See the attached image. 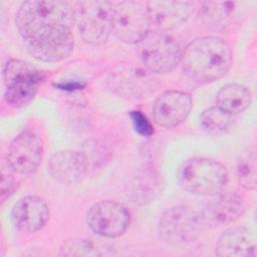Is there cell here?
Wrapping results in <instances>:
<instances>
[{
  "label": "cell",
  "instance_id": "28",
  "mask_svg": "<svg viewBox=\"0 0 257 257\" xmlns=\"http://www.w3.org/2000/svg\"><path fill=\"white\" fill-rule=\"evenodd\" d=\"M55 87H58L59 89L62 90H78L81 89L84 86V83H81L79 81L76 80H68V81H64V82H58L54 84Z\"/></svg>",
  "mask_w": 257,
  "mask_h": 257
},
{
  "label": "cell",
  "instance_id": "1",
  "mask_svg": "<svg viewBox=\"0 0 257 257\" xmlns=\"http://www.w3.org/2000/svg\"><path fill=\"white\" fill-rule=\"evenodd\" d=\"M233 61L230 45L217 36H203L191 41L182 54L186 75L198 83H211L227 74Z\"/></svg>",
  "mask_w": 257,
  "mask_h": 257
},
{
  "label": "cell",
  "instance_id": "18",
  "mask_svg": "<svg viewBox=\"0 0 257 257\" xmlns=\"http://www.w3.org/2000/svg\"><path fill=\"white\" fill-rule=\"evenodd\" d=\"M164 181L160 173L150 167L140 170L127 183L125 194L132 203L144 206L162 193Z\"/></svg>",
  "mask_w": 257,
  "mask_h": 257
},
{
  "label": "cell",
  "instance_id": "7",
  "mask_svg": "<svg viewBox=\"0 0 257 257\" xmlns=\"http://www.w3.org/2000/svg\"><path fill=\"white\" fill-rule=\"evenodd\" d=\"M75 23L84 42L90 45L104 43L112 32V2H78L75 8Z\"/></svg>",
  "mask_w": 257,
  "mask_h": 257
},
{
  "label": "cell",
  "instance_id": "2",
  "mask_svg": "<svg viewBox=\"0 0 257 257\" xmlns=\"http://www.w3.org/2000/svg\"><path fill=\"white\" fill-rule=\"evenodd\" d=\"M16 27L24 41L72 28L75 8L67 1H25L16 14Z\"/></svg>",
  "mask_w": 257,
  "mask_h": 257
},
{
  "label": "cell",
  "instance_id": "27",
  "mask_svg": "<svg viewBox=\"0 0 257 257\" xmlns=\"http://www.w3.org/2000/svg\"><path fill=\"white\" fill-rule=\"evenodd\" d=\"M16 180L12 173L8 170L5 171V169H2L1 173V201L2 203L5 202L6 199H8L16 190Z\"/></svg>",
  "mask_w": 257,
  "mask_h": 257
},
{
  "label": "cell",
  "instance_id": "3",
  "mask_svg": "<svg viewBox=\"0 0 257 257\" xmlns=\"http://www.w3.org/2000/svg\"><path fill=\"white\" fill-rule=\"evenodd\" d=\"M180 186L195 195L215 196L224 191L228 172L223 164L208 158H193L186 161L178 173Z\"/></svg>",
  "mask_w": 257,
  "mask_h": 257
},
{
  "label": "cell",
  "instance_id": "26",
  "mask_svg": "<svg viewBox=\"0 0 257 257\" xmlns=\"http://www.w3.org/2000/svg\"><path fill=\"white\" fill-rule=\"evenodd\" d=\"M130 117L132 119V123H133L135 131L139 135H141L143 137H150L153 135V133H154L153 124L149 120L147 115L144 114L142 111L132 110L130 112Z\"/></svg>",
  "mask_w": 257,
  "mask_h": 257
},
{
  "label": "cell",
  "instance_id": "11",
  "mask_svg": "<svg viewBox=\"0 0 257 257\" xmlns=\"http://www.w3.org/2000/svg\"><path fill=\"white\" fill-rule=\"evenodd\" d=\"M42 155L43 146L40 137L30 130H25L10 143L7 165L17 174L30 175L39 167Z\"/></svg>",
  "mask_w": 257,
  "mask_h": 257
},
{
  "label": "cell",
  "instance_id": "5",
  "mask_svg": "<svg viewBox=\"0 0 257 257\" xmlns=\"http://www.w3.org/2000/svg\"><path fill=\"white\" fill-rule=\"evenodd\" d=\"M202 215L186 205L167 209L159 220L160 238L168 245L180 247L194 242L202 230Z\"/></svg>",
  "mask_w": 257,
  "mask_h": 257
},
{
  "label": "cell",
  "instance_id": "8",
  "mask_svg": "<svg viewBox=\"0 0 257 257\" xmlns=\"http://www.w3.org/2000/svg\"><path fill=\"white\" fill-rule=\"evenodd\" d=\"M147 5L139 1L112 3V32L125 43H140L151 31Z\"/></svg>",
  "mask_w": 257,
  "mask_h": 257
},
{
  "label": "cell",
  "instance_id": "6",
  "mask_svg": "<svg viewBox=\"0 0 257 257\" xmlns=\"http://www.w3.org/2000/svg\"><path fill=\"white\" fill-rule=\"evenodd\" d=\"M144 67L151 73H168L181 62L183 50L179 42L166 31L154 30L139 43Z\"/></svg>",
  "mask_w": 257,
  "mask_h": 257
},
{
  "label": "cell",
  "instance_id": "24",
  "mask_svg": "<svg viewBox=\"0 0 257 257\" xmlns=\"http://www.w3.org/2000/svg\"><path fill=\"white\" fill-rule=\"evenodd\" d=\"M234 3L232 2H205L202 4L199 15L210 23H219L225 20L233 11Z\"/></svg>",
  "mask_w": 257,
  "mask_h": 257
},
{
  "label": "cell",
  "instance_id": "17",
  "mask_svg": "<svg viewBox=\"0 0 257 257\" xmlns=\"http://www.w3.org/2000/svg\"><path fill=\"white\" fill-rule=\"evenodd\" d=\"M204 208L202 215L203 221L211 225H227L236 221L242 216L246 209V204L242 196L236 193H220L213 196Z\"/></svg>",
  "mask_w": 257,
  "mask_h": 257
},
{
  "label": "cell",
  "instance_id": "15",
  "mask_svg": "<svg viewBox=\"0 0 257 257\" xmlns=\"http://www.w3.org/2000/svg\"><path fill=\"white\" fill-rule=\"evenodd\" d=\"M47 171L51 178L59 183L75 184L85 178L89 168L81 151L65 150L50 157Z\"/></svg>",
  "mask_w": 257,
  "mask_h": 257
},
{
  "label": "cell",
  "instance_id": "13",
  "mask_svg": "<svg viewBox=\"0 0 257 257\" xmlns=\"http://www.w3.org/2000/svg\"><path fill=\"white\" fill-rule=\"evenodd\" d=\"M192 107L193 100L188 92L167 90L160 94L154 103V120L163 127L177 126L188 117Z\"/></svg>",
  "mask_w": 257,
  "mask_h": 257
},
{
  "label": "cell",
  "instance_id": "14",
  "mask_svg": "<svg viewBox=\"0 0 257 257\" xmlns=\"http://www.w3.org/2000/svg\"><path fill=\"white\" fill-rule=\"evenodd\" d=\"M49 218V209L45 201L38 196H25L17 201L11 211L14 227L23 233H35L41 230Z\"/></svg>",
  "mask_w": 257,
  "mask_h": 257
},
{
  "label": "cell",
  "instance_id": "23",
  "mask_svg": "<svg viewBox=\"0 0 257 257\" xmlns=\"http://www.w3.org/2000/svg\"><path fill=\"white\" fill-rule=\"evenodd\" d=\"M60 256L74 257V256H99L101 253L99 249L89 240L82 238H73L62 243L59 249Z\"/></svg>",
  "mask_w": 257,
  "mask_h": 257
},
{
  "label": "cell",
  "instance_id": "20",
  "mask_svg": "<svg viewBox=\"0 0 257 257\" xmlns=\"http://www.w3.org/2000/svg\"><path fill=\"white\" fill-rule=\"evenodd\" d=\"M251 99L252 94L248 87L238 83H229L218 91L216 105L228 113L234 114L247 109Z\"/></svg>",
  "mask_w": 257,
  "mask_h": 257
},
{
  "label": "cell",
  "instance_id": "12",
  "mask_svg": "<svg viewBox=\"0 0 257 257\" xmlns=\"http://www.w3.org/2000/svg\"><path fill=\"white\" fill-rule=\"evenodd\" d=\"M28 52L37 60L57 62L67 58L74 46L70 28L60 29L25 42Z\"/></svg>",
  "mask_w": 257,
  "mask_h": 257
},
{
  "label": "cell",
  "instance_id": "16",
  "mask_svg": "<svg viewBox=\"0 0 257 257\" xmlns=\"http://www.w3.org/2000/svg\"><path fill=\"white\" fill-rule=\"evenodd\" d=\"M146 5L151 23L166 32L184 24L194 11L193 2L154 0L146 2Z\"/></svg>",
  "mask_w": 257,
  "mask_h": 257
},
{
  "label": "cell",
  "instance_id": "10",
  "mask_svg": "<svg viewBox=\"0 0 257 257\" xmlns=\"http://www.w3.org/2000/svg\"><path fill=\"white\" fill-rule=\"evenodd\" d=\"M110 88L126 98H145L150 96L157 87V81L145 67L131 63L115 66L109 74Z\"/></svg>",
  "mask_w": 257,
  "mask_h": 257
},
{
  "label": "cell",
  "instance_id": "9",
  "mask_svg": "<svg viewBox=\"0 0 257 257\" xmlns=\"http://www.w3.org/2000/svg\"><path fill=\"white\" fill-rule=\"evenodd\" d=\"M86 221L89 229L95 234L106 238H116L128 228L131 214L123 205L104 200L89 208Z\"/></svg>",
  "mask_w": 257,
  "mask_h": 257
},
{
  "label": "cell",
  "instance_id": "19",
  "mask_svg": "<svg viewBox=\"0 0 257 257\" xmlns=\"http://www.w3.org/2000/svg\"><path fill=\"white\" fill-rule=\"evenodd\" d=\"M256 254V244L252 233L244 227H233L219 237L216 255L226 257H251Z\"/></svg>",
  "mask_w": 257,
  "mask_h": 257
},
{
  "label": "cell",
  "instance_id": "22",
  "mask_svg": "<svg viewBox=\"0 0 257 257\" xmlns=\"http://www.w3.org/2000/svg\"><path fill=\"white\" fill-rule=\"evenodd\" d=\"M232 122V114L216 106L205 109L200 115L202 127L211 134H219L226 131Z\"/></svg>",
  "mask_w": 257,
  "mask_h": 257
},
{
  "label": "cell",
  "instance_id": "4",
  "mask_svg": "<svg viewBox=\"0 0 257 257\" xmlns=\"http://www.w3.org/2000/svg\"><path fill=\"white\" fill-rule=\"evenodd\" d=\"M3 78L5 101L13 107H22L35 97L45 75L25 60L10 59L4 66Z\"/></svg>",
  "mask_w": 257,
  "mask_h": 257
},
{
  "label": "cell",
  "instance_id": "21",
  "mask_svg": "<svg viewBox=\"0 0 257 257\" xmlns=\"http://www.w3.org/2000/svg\"><path fill=\"white\" fill-rule=\"evenodd\" d=\"M236 175L238 183L247 191L256 188V153L248 148L242 152L237 160Z\"/></svg>",
  "mask_w": 257,
  "mask_h": 257
},
{
  "label": "cell",
  "instance_id": "25",
  "mask_svg": "<svg viewBox=\"0 0 257 257\" xmlns=\"http://www.w3.org/2000/svg\"><path fill=\"white\" fill-rule=\"evenodd\" d=\"M81 153L87 162L89 171L103 165L108 160L109 155L107 148L96 140H87L82 146Z\"/></svg>",
  "mask_w": 257,
  "mask_h": 257
}]
</instances>
